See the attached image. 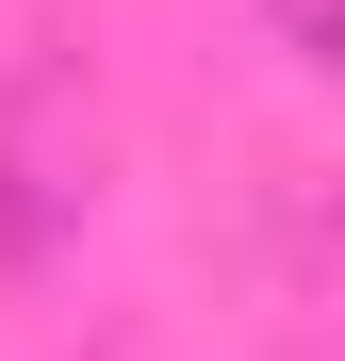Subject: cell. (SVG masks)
Segmentation results:
<instances>
[{
	"instance_id": "1",
	"label": "cell",
	"mask_w": 345,
	"mask_h": 361,
	"mask_svg": "<svg viewBox=\"0 0 345 361\" xmlns=\"http://www.w3.org/2000/svg\"><path fill=\"white\" fill-rule=\"evenodd\" d=\"M83 197H99V99L66 49H33L0 82V263H49L83 230Z\"/></svg>"
},
{
	"instance_id": "2",
	"label": "cell",
	"mask_w": 345,
	"mask_h": 361,
	"mask_svg": "<svg viewBox=\"0 0 345 361\" xmlns=\"http://www.w3.org/2000/svg\"><path fill=\"white\" fill-rule=\"evenodd\" d=\"M263 17H279V49H296L313 82H345V0H263Z\"/></svg>"
}]
</instances>
